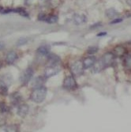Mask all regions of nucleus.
<instances>
[{"label": "nucleus", "mask_w": 131, "mask_h": 132, "mask_svg": "<svg viewBox=\"0 0 131 132\" xmlns=\"http://www.w3.org/2000/svg\"><path fill=\"white\" fill-rule=\"evenodd\" d=\"M47 59H48V63L50 65H57L60 63V58L55 54H48Z\"/></svg>", "instance_id": "6e6552de"}, {"label": "nucleus", "mask_w": 131, "mask_h": 132, "mask_svg": "<svg viewBox=\"0 0 131 132\" xmlns=\"http://www.w3.org/2000/svg\"><path fill=\"white\" fill-rule=\"evenodd\" d=\"M96 58L94 56H89L85 58L83 61V66H84L85 69H89L94 66V64L96 63Z\"/></svg>", "instance_id": "0eeeda50"}, {"label": "nucleus", "mask_w": 131, "mask_h": 132, "mask_svg": "<svg viewBox=\"0 0 131 132\" xmlns=\"http://www.w3.org/2000/svg\"><path fill=\"white\" fill-rule=\"evenodd\" d=\"M0 67H1V63H0Z\"/></svg>", "instance_id": "c756f323"}, {"label": "nucleus", "mask_w": 131, "mask_h": 132, "mask_svg": "<svg viewBox=\"0 0 131 132\" xmlns=\"http://www.w3.org/2000/svg\"><path fill=\"white\" fill-rule=\"evenodd\" d=\"M16 59H17L16 52H14V51H11V52H8V54L6 55V60L7 63L11 64V63H13L15 61Z\"/></svg>", "instance_id": "f8f14e48"}, {"label": "nucleus", "mask_w": 131, "mask_h": 132, "mask_svg": "<svg viewBox=\"0 0 131 132\" xmlns=\"http://www.w3.org/2000/svg\"><path fill=\"white\" fill-rule=\"evenodd\" d=\"M63 86L66 89H74L77 88V82L74 76H67L63 81Z\"/></svg>", "instance_id": "423d86ee"}, {"label": "nucleus", "mask_w": 131, "mask_h": 132, "mask_svg": "<svg viewBox=\"0 0 131 132\" xmlns=\"http://www.w3.org/2000/svg\"><path fill=\"white\" fill-rule=\"evenodd\" d=\"M84 66L81 61H76L70 66V70L74 77H80L84 74Z\"/></svg>", "instance_id": "f03ea898"}, {"label": "nucleus", "mask_w": 131, "mask_h": 132, "mask_svg": "<svg viewBox=\"0 0 131 132\" xmlns=\"http://www.w3.org/2000/svg\"><path fill=\"white\" fill-rule=\"evenodd\" d=\"M49 52H50V47L47 45L40 46L37 50V53L40 55H47L49 54Z\"/></svg>", "instance_id": "4468645a"}, {"label": "nucleus", "mask_w": 131, "mask_h": 132, "mask_svg": "<svg viewBox=\"0 0 131 132\" xmlns=\"http://www.w3.org/2000/svg\"><path fill=\"white\" fill-rule=\"evenodd\" d=\"M98 52V47H89L88 50H87V53L89 55H93L95 53H97Z\"/></svg>", "instance_id": "aec40b11"}, {"label": "nucleus", "mask_w": 131, "mask_h": 132, "mask_svg": "<svg viewBox=\"0 0 131 132\" xmlns=\"http://www.w3.org/2000/svg\"><path fill=\"white\" fill-rule=\"evenodd\" d=\"M45 21L48 24H55L58 21V17L55 15H51L48 18H47Z\"/></svg>", "instance_id": "6ab92c4d"}, {"label": "nucleus", "mask_w": 131, "mask_h": 132, "mask_svg": "<svg viewBox=\"0 0 131 132\" xmlns=\"http://www.w3.org/2000/svg\"><path fill=\"white\" fill-rule=\"evenodd\" d=\"M127 4L129 5V6H131V0H127Z\"/></svg>", "instance_id": "bb28decb"}, {"label": "nucleus", "mask_w": 131, "mask_h": 132, "mask_svg": "<svg viewBox=\"0 0 131 132\" xmlns=\"http://www.w3.org/2000/svg\"><path fill=\"white\" fill-rule=\"evenodd\" d=\"M27 42H28V40H27L26 38L22 37V38H21V39H19V40H18V42H17V46H18V47L23 46V45H25Z\"/></svg>", "instance_id": "412c9836"}, {"label": "nucleus", "mask_w": 131, "mask_h": 132, "mask_svg": "<svg viewBox=\"0 0 131 132\" xmlns=\"http://www.w3.org/2000/svg\"><path fill=\"white\" fill-rule=\"evenodd\" d=\"M32 75H33L32 69L28 68L21 73V75L20 76V81L22 84H24V85H25V84H27L31 80V78H32Z\"/></svg>", "instance_id": "20e7f679"}, {"label": "nucleus", "mask_w": 131, "mask_h": 132, "mask_svg": "<svg viewBox=\"0 0 131 132\" xmlns=\"http://www.w3.org/2000/svg\"><path fill=\"white\" fill-rule=\"evenodd\" d=\"M46 18H47V17H46V15H45V14H39V18H38V19H39L40 21H45Z\"/></svg>", "instance_id": "b1692460"}, {"label": "nucleus", "mask_w": 131, "mask_h": 132, "mask_svg": "<svg viewBox=\"0 0 131 132\" xmlns=\"http://www.w3.org/2000/svg\"><path fill=\"white\" fill-rule=\"evenodd\" d=\"M40 1H42V2H48V1H50V0H40Z\"/></svg>", "instance_id": "cd10ccee"}, {"label": "nucleus", "mask_w": 131, "mask_h": 132, "mask_svg": "<svg viewBox=\"0 0 131 132\" xmlns=\"http://www.w3.org/2000/svg\"><path fill=\"white\" fill-rule=\"evenodd\" d=\"M5 48V44L2 41H0V51L3 50Z\"/></svg>", "instance_id": "a878e982"}, {"label": "nucleus", "mask_w": 131, "mask_h": 132, "mask_svg": "<svg viewBox=\"0 0 131 132\" xmlns=\"http://www.w3.org/2000/svg\"><path fill=\"white\" fill-rule=\"evenodd\" d=\"M101 26V24H100V22H98V23H95V24H93L92 26H90V29H97V28H98V27H100Z\"/></svg>", "instance_id": "5701e85b"}, {"label": "nucleus", "mask_w": 131, "mask_h": 132, "mask_svg": "<svg viewBox=\"0 0 131 132\" xmlns=\"http://www.w3.org/2000/svg\"><path fill=\"white\" fill-rule=\"evenodd\" d=\"M74 21L77 25H81V24L87 21V18L84 14H74Z\"/></svg>", "instance_id": "1a4fd4ad"}, {"label": "nucleus", "mask_w": 131, "mask_h": 132, "mask_svg": "<svg viewBox=\"0 0 131 132\" xmlns=\"http://www.w3.org/2000/svg\"><path fill=\"white\" fill-rule=\"evenodd\" d=\"M115 55H118V56H123L126 54V50L124 47L123 46H118L115 47Z\"/></svg>", "instance_id": "2eb2a0df"}, {"label": "nucleus", "mask_w": 131, "mask_h": 132, "mask_svg": "<svg viewBox=\"0 0 131 132\" xmlns=\"http://www.w3.org/2000/svg\"><path fill=\"white\" fill-rule=\"evenodd\" d=\"M11 82H12V78L10 75H6L3 76L2 80H1V85L8 88L11 85Z\"/></svg>", "instance_id": "ddd939ff"}, {"label": "nucleus", "mask_w": 131, "mask_h": 132, "mask_svg": "<svg viewBox=\"0 0 131 132\" xmlns=\"http://www.w3.org/2000/svg\"><path fill=\"white\" fill-rule=\"evenodd\" d=\"M123 21V18H115L114 19L113 21H111L110 24H111V25H115V24H118V23H120Z\"/></svg>", "instance_id": "4be33fe9"}, {"label": "nucleus", "mask_w": 131, "mask_h": 132, "mask_svg": "<svg viewBox=\"0 0 131 132\" xmlns=\"http://www.w3.org/2000/svg\"><path fill=\"white\" fill-rule=\"evenodd\" d=\"M124 66L126 69L131 70V55H126L124 59Z\"/></svg>", "instance_id": "dca6fc26"}, {"label": "nucleus", "mask_w": 131, "mask_h": 132, "mask_svg": "<svg viewBox=\"0 0 131 132\" xmlns=\"http://www.w3.org/2000/svg\"><path fill=\"white\" fill-rule=\"evenodd\" d=\"M115 58V55L113 53H111V52L106 53L102 57V59H101V62L103 63V67L106 68V67H108L111 66L114 63Z\"/></svg>", "instance_id": "7ed1b4c3"}, {"label": "nucleus", "mask_w": 131, "mask_h": 132, "mask_svg": "<svg viewBox=\"0 0 131 132\" xmlns=\"http://www.w3.org/2000/svg\"><path fill=\"white\" fill-rule=\"evenodd\" d=\"M47 93V89L44 86L36 88L31 93L30 99L32 100V101L35 103H37V104L42 103L45 100Z\"/></svg>", "instance_id": "f257e3e1"}, {"label": "nucleus", "mask_w": 131, "mask_h": 132, "mask_svg": "<svg viewBox=\"0 0 131 132\" xmlns=\"http://www.w3.org/2000/svg\"><path fill=\"white\" fill-rule=\"evenodd\" d=\"M29 112V106L26 104H21L19 106L18 109V114L21 116V117H25Z\"/></svg>", "instance_id": "9d476101"}, {"label": "nucleus", "mask_w": 131, "mask_h": 132, "mask_svg": "<svg viewBox=\"0 0 131 132\" xmlns=\"http://www.w3.org/2000/svg\"><path fill=\"white\" fill-rule=\"evenodd\" d=\"M14 13H18L20 15H21L22 17H25V18H29V14L27 12L22 9V8H17V9H14Z\"/></svg>", "instance_id": "f3484780"}, {"label": "nucleus", "mask_w": 131, "mask_h": 132, "mask_svg": "<svg viewBox=\"0 0 131 132\" xmlns=\"http://www.w3.org/2000/svg\"><path fill=\"white\" fill-rule=\"evenodd\" d=\"M107 34H108V32H99V33H97V37H104V36H107Z\"/></svg>", "instance_id": "393cba45"}, {"label": "nucleus", "mask_w": 131, "mask_h": 132, "mask_svg": "<svg viewBox=\"0 0 131 132\" xmlns=\"http://www.w3.org/2000/svg\"><path fill=\"white\" fill-rule=\"evenodd\" d=\"M29 3H30L29 0H25V3H28V4H29Z\"/></svg>", "instance_id": "c85d7f7f"}, {"label": "nucleus", "mask_w": 131, "mask_h": 132, "mask_svg": "<svg viewBox=\"0 0 131 132\" xmlns=\"http://www.w3.org/2000/svg\"><path fill=\"white\" fill-rule=\"evenodd\" d=\"M44 83V78L43 77H37L35 78L32 82V86L35 88H39L43 86V84Z\"/></svg>", "instance_id": "9b49d317"}, {"label": "nucleus", "mask_w": 131, "mask_h": 132, "mask_svg": "<svg viewBox=\"0 0 131 132\" xmlns=\"http://www.w3.org/2000/svg\"><path fill=\"white\" fill-rule=\"evenodd\" d=\"M61 68L58 66V64L57 65H49L48 67H47L45 70V78H50L51 76H54L55 75H57L59 71H60Z\"/></svg>", "instance_id": "39448f33"}, {"label": "nucleus", "mask_w": 131, "mask_h": 132, "mask_svg": "<svg viewBox=\"0 0 131 132\" xmlns=\"http://www.w3.org/2000/svg\"><path fill=\"white\" fill-rule=\"evenodd\" d=\"M116 15V10L114 8H110L106 10V16L108 18H113Z\"/></svg>", "instance_id": "a211bd4d"}]
</instances>
